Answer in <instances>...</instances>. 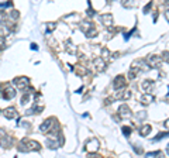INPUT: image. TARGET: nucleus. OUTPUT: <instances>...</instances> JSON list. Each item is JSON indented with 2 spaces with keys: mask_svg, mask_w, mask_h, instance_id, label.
Returning a JSON list of instances; mask_svg holds the SVG:
<instances>
[{
  "mask_svg": "<svg viewBox=\"0 0 169 158\" xmlns=\"http://www.w3.org/2000/svg\"><path fill=\"white\" fill-rule=\"evenodd\" d=\"M147 65L151 68V67H154V68H159L161 67V64H162V58H159L158 55H150L148 58H147Z\"/></svg>",
  "mask_w": 169,
  "mask_h": 158,
  "instance_id": "nucleus-2",
  "label": "nucleus"
},
{
  "mask_svg": "<svg viewBox=\"0 0 169 158\" xmlns=\"http://www.w3.org/2000/svg\"><path fill=\"white\" fill-rule=\"evenodd\" d=\"M109 56H110V51H109L107 48H103V50H101V56L100 58L103 59V61H106Z\"/></svg>",
  "mask_w": 169,
  "mask_h": 158,
  "instance_id": "nucleus-18",
  "label": "nucleus"
},
{
  "mask_svg": "<svg viewBox=\"0 0 169 158\" xmlns=\"http://www.w3.org/2000/svg\"><path fill=\"white\" fill-rule=\"evenodd\" d=\"M152 86H154V81H151V79H147V81H144V82L141 83V88L144 89L145 93H148L150 89H152Z\"/></svg>",
  "mask_w": 169,
  "mask_h": 158,
  "instance_id": "nucleus-14",
  "label": "nucleus"
},
{
  "mask_svg": "<svg viewBox=\"0 0 169 158\" xmlns=\"http://www.w3.org/2000/svg\"><path fill=\"white\" fill-rule=\"evenodd\" d=\"M154 100H155V97H154V95H151V93H144V95L139 96V102H141L144 106L151 105Z\"/></svg>",
  "mask_w": 169,
  "mask_h": 158,
  "instance_id": "nucleus-5",
  "label": "nucleus"
},
{
  "mask_svg": "<svg viewBox=\"0 0 169 158\" xmlns=\"http://www.w3.org/2000/svg\"><path fill=\"white\" fill-rule=\"evenodd\" d=\"M13 83L17 86V89L24 90V89L28 88V85H30V79L25 78V76H20V78H16V79L13 81Z\"/></svg>",
  "mask_w": 169,
  "mask_h": 158,
  "instance_id": "nucleus-1",
  "label": "nucleus"
},
{
  "mask_svg": "<svg viewBox=\"0 0 169 158\" xmlns=\"http://www.w3.org/2000/svg\"><path fill=\"white\" fill-rule=\"evenodd\" d=\"M86 150L90 151V154H92V153H96V151L99 150V141L96 140V139L89 140L87 143H86Z\"/></svg>",
  "mask_w": 169,
  "mask_h": 158,
  "instance_id": "nucleus-4",
  "label": "nucleus"
},
{
  "mask_svg": "<svg viewBox=\"0 0 169 158\" xmlns=\"http://www.w3.org/2000/svg\"><path fill=\"white\" fill-rule=\"evenodd\" d=\"M65 50H66L69 54H75V52H76V48H75V45L72 44V41H70V40H68L66 42H65Z\"/></svg>",
  "mask_w": 169,
  "mask_h": 158,
  "instance_id": "nucleus-15",
  "label": "nucleus"
},
{
  "mask_svg": "<svg viewBox=\"0 0 169 158\" xmlns=\"http://www.w3.org/2000/svg\"><path fill=\"white\" fill-rule=\"evenodd\" d=\"M95 68L99 71V72L103 71L106 68V61H103L101 58H96V59H95Z\"/></svg>",
  "mask_w": 169,
  "mask_h": 158,
  "instance_id": "nucleus-13",
  "label": "nucleus"
},
{
  "mask_svg": "<svg viewBox=\"0 0 169 158\" xmlns=\"http://www.w3.org/2000/svg\"><path fill=\"white\" fill-rule=\"evenodd\" d=\"M3 113H4V116H6V119H16L17 117V110L16 107H7V109H4L3 110Z\"/></svg>",
  "mask_w": 169,
  "mask_h": 158,
  "instance_id": "nucleus-8",
  "label": "nucleus"
},
{
  "mask_svg": "<svg viewBox=\"0 0 169 158\" xmlns=\"http://www.w3.org/2000/svg\"><path fill=\"white\" fill-rule=\"evenodd\" d=\"M7 16H9L10 18H11L13 21H16L17 18H18V11H16V10H11V11H10V13H9Z\"/></svg>",
  "mask_w": 169,
  "mask_h": 158,
  "instance_id": "nucleus-19",
  "label": "nucleus"
},
{
  "mask_svg": "<svg viewBox=\"0 0 169 158\" xmlns=\"http://www.w3.org/2000/svg\"><path fill=\"white\" fill-rule=\"evenodd\" d=\"M31 50H37V45L35 44H31Z\"/></svg>",
  "mask_w": 169,
  "mask_h": 158,
  "instance_id": "nucleus-27",
  "label": "nucleus"
},
{
  "mask_svg": "<svg viewBox=\"0 0 169 158\" xmlns=\"http://www.w3.org/2000/svg\"><path fill=\"white\" fill-rule=\"evenodd\" d=\"M0 145H1L3 148H9V147L11 145V139H10V137H7V136H6V137H3V139L0 140Z\"/></svg>",
  "mask_w": 169,
  "mask_h": 158,
  "instance_id": "nucleus-16",
  "label": "nucleus"
},
{
  "mask_svg": "<svg viewBox=\"0 0 169 158\" xmlns=\"http://www.w3.org/2000/svg\"><path fill=\"white\" fill-rule=\"evenodd\" d=\"M7 17V14H6V11H0V21H3L4 18Z\"/></svg>",
  "mask_w": 169,
  "mask_h": 158,
  "instance_id": "nucleus-24",
  "label": "nucleus"
},
{
  "mask_svg": "<svg viewBox=\"0 0 169 158\" xmlns=\"http://www.w3.org/2000/svg\"><path fill=\"white\" fill-rule=\"evenodd\" d=\"M3 137H6V130H4V128H0V140H1Z\"/></svg>",
  "mask_w": 169,
  "mask_h": 158,
  "instance_id": "nucleus-25",
  "label": "nucleus"
},
{
  "mask_svg": "<svg viewBox=\"0 0 169 158\" xmlns=\"http://www.w3.org/2000/svg\"><path fill=\"white\" fill-rule=\"evenodd\" d=\"M28 99H30V96H28V95H24V96H23V99H21V103H23V105H25V102H27Z\"/></svg>",
  "mask_w": 169,
  "mask_h": 158,
  "instance_id": "nucleus-23",
  "label": "nucleus"
},
{
  "mask_svg": "<svg viewBox=\"0 0 169 158\" xmlns=\"http://www.w3.org/2000/svg\"><path fill=\"white\" fill-rule=\"evenodd\" d=\"M125 78L123 76V75H118V76H116V79H114V83H113V86H114V89L116 90H118V89H123L124 86H125Z\"/></svg>",
  "mask_w": 169,
  "mask_h": 158,
  "instance_id": "nucleus-6",
  "label": "nucleus"
},
{
  "mask_svg": "<svg viewBox=\"0 0 169 158\" xmlns=\"http://www.w3.org/2000/svg\"><path fill=\"white\" fill-rule=\"evenodd\" d=\"M96 35H97V30H96L95 27H92L90 30L86 31V37H87V38H93V37H96Z\"/></svg>",
  "mask_w": 169,
  "mask_h": 158,
  "instance_id": "nucleus-17",
  "label": "nucleus"
},
{
  "mask_svg": "<svg viewBox=\"0 0 169 158\" xmlns=\"http://www.w3.org/2000/svg\"><path fill=\"white\" fill-rule=\"evenodd\" d=\"M151 130H152V126L144 124V126H141V128H139V134H141L142 137H147V136L151 133Z\"/></svg>",
  "mask_w": 169,
  "mask_h": 158,
  "instance_id": "nucleus-12",
  "label": "nucleus"
},
{
  "mask_svg": "<svg viewBox=\"0 0 169 158\" xmlns=\"http://www.w3.org/2000/svg\"><path fill=\"white\" fill-rule=\"evenodd\" d=\"M52 122H54L52 119H47L44 123L40 126V131H41V133H48L51 128H52Z\"/></svg>",
  "mask_w": 169,
  "mask_h": 158,
  "instance_id": "nucleus-9",
  "label": "nucleus"
},
{
  "mask_svg": "<svg viewBox=\"0 0 169 158\" xmlns=\"http://www.w3.org/2000/svg\"><path fill=\"white\" fill-rule=\"evenodd\" d=\"M55 27H56V24H55V23H48V24H47V28H48V31L55 30Z\"/></svg>",
  "mask_w": 169,
  "mask_h": 158,
  "instance_id": "nucleus-21",
  "label": "nucleus"
},
{
  "mask_svg": "<svg viewBox=\"0 0 169 158\" xmlns=\"http://www.w3.org/2000/svg\"><path fill=\"white\" fill-rule=\"evenodd\" d=\"M145 117H147V113H145V112H139V113H138V119H139V120H144Z\"/></svg>",
  "mask_w": 169,
  "mask_h": 158,
  "instance_id": "nucleus-22",
  "label": "nucleus"
},
{
  "mask_svg": "<svg viewBox=\"0 0 169 158\" xmlns=\"http://www.w3.org/2000/svg\"><path fill=\"white\" fill-rule=\"evenodd\" d=\"M165 62H168V51H165V54H164V58H162Z\"/></svg>",
  "mask_w": 169,
  "mask_h": 158,
  "instance_id": "nucleus-26",
  "label": "nucleus"
},
{
  "mask_svg": "<svg viewBox=\"0 0 169 158\" xmlns=\"http://www.w3.org/2000/svg\"><path fill=\"white\" fill-rule=\"evenodd\" d=\"M100 20H101V23H103L104 26H107V27H111V26H113V16H111L110 13H107V14H101Z\"/></svg>",
  "mask_w": 169,
  "mask_h": 158,
  "instance_id": "nucleus-11",
  "label": "nucleus"
},
{
  "mask_svg": "<svg viewBox=\"0 0 169 158\" xmlns=\"http://www.w3.org/2000/svg\"><path fill=\"white\" fill-rule=\"evenodd\" d=\"M14 96H16V89L13 88V86H6L4 93H3V97L7 99V100H10V99H13Z\"/></svg>",
  "mask_w": 169,
  "mask_h": 158,
  "instance_id": "nucleus-7",
  "label": "nucleus"
},
{
  "mask_svg": "<svg viewBox=\"0 0 169 158\" xmlns=\"http://www.w3.org/2000/svg\"><path fill=\"white\" fill-rule=\"evenodd\" d=\"M24 144H25L27 150H30V151H40V150H41V144H40L38 141L24 140Z\"/></svg>",
  "mask_w": 169,
  "mask_h": 158,
  "instance_id": "nucleus-3",
  "label": "nucleus"
},
{
  "mask_svg": "<svg viewBox=\"0 0 169 158\" xmlns=\"http://www.w3.org/2000/svg\"><path fill=\"white\" fill-rule=\"evenodd\" d=\"M118 113L123 116V117H128V116H131V109H130V106L128 105H121L118 107Z\"/></svg>",
  "mask_w": 169,
  "mask_h": 158,
  "instance_id": "nucleus-10",
  "label": "nucleus"
},
{
  "mask_svg": "<svg viewBox=\"0 0 169 158\" xmlns=\"http://www.w3.org/2000/svg\"><path fill=\"white\" fill-rule=\"evenodd\" d=\"M123 133H124V136H128V134H131V127H128V126H124V127H123Z\"/></svg>",
  "mask_w": 169,
  "mask_h": 158,
  "instance_id": "nucleus-20",
  "label": "nucleus"
}]
</instances>
